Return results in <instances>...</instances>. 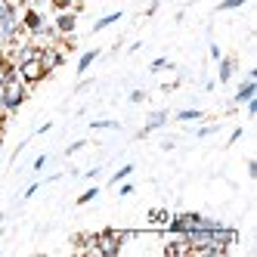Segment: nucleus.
I'll use <instances>...</instances> for the list:
<instances>
[{"label": "nucleus", "instance_id": "nucleus-13", "mask_svg": "<svg viewBox=\"0 0 257 257\" xmlns=\"http://www.w3.org/2000/svg\"><path fill=\"white\" fill-rule=\"evenodd\" d=\"M232 71H235V59H223V56H220V81H229L232 78Z\"/></svg>", "mask_w": 257, "mask_h": 257}, {"label": "nucleus", "instance_id": "nucleus-12", "mask_svg": "<svg viewBox=\"0 0 257 257\" xmlns=\"http://www.w3.org/2000/svg\"><path fill=\"white\" fill-rule=\"evenodd\" d=\"M168 220H171V214L164 208H152L149 211V223H155V226H168Z\"/></svg>", "mask_w": 257, "mask_h": 257}, {"label": "nucleus", "instance_id": "nucleus-17", "mask_svg": "<svg viewBox=\"0 0 257 257\" xmlns=\"http://www.w3.org/2000/svg\"><path fill=\"white\" fill-rule=\"evenodd\" d=\"M131 174H134V164H124V168H118V171H115L112 183H121V180H127V177H131Z\"/></svg>", "mask_w": 257, "mask_h": 257}, {"label": "nucleus", "instance_id": "nucleus-8", "mask_svg": "<svg viewBox=\"0 0 257 257\" xmlns=\"http://www.w3.org/2000/svg\"><path fill=\"white\" fill-rule=\"evenodd\" d=\"M53 28H56L59 34H71V31H75V13H59Z\"/></svg>", "mask_w": 257, "mask_h": 257}, {"label": "nucleus", "instance_id": "nucleus-20", "mask_svg": "<svg viewBox=\"0 0 257 257\" xmlns=\"http://www.w3.org/2000/svg\"><path fill=\"white\" fill-rule=\"evenodd\" d=\"M96 195H99V189H87V192H84V195L78 198V205H87V201H93Z\"/></svg>", "mask_w": 257, "mask_h": 257}, {"label": "nucleus", "instance_id": "nucleus-3", "mask_svg": "<svg viewBox=\"0 0 257 257\" xmlns=\"http://www.w3.org/2000/svg\"><path fill=\"white\" fill-rule=\"evenodd\" d=\"M137 232L134 229H102L96 235V251L105 254V257H115L121 251V245L127 242V238H134Z\"/></svg>", "mask_w": 257, "mask_h": 257}, {"label": "nucleus", "instance_id": "nucleus-7", "mask_svg": "<svg viewBox=\"0 0 257 257\" xmlns=\"http://www.w3.org/2000/svg\"><path fill=\"white\" fill-rule=\"evenodd\" d=\"M22 28H25V31H31V34H41V31H44V19H41V13L34 10V7H28V10H25Z\"/></svg>", "mask_w": 257, "mask_h": 257}, {"label": "nucleus", "instance_id": "nucleus-16", "mask_svg": "<svg viewBox=\"0 0 257 257\" xmlns=\"http://www.w3.org/2000/svg\"><path fill=\"white\" fill-rule=\"evenodd\" d=\"M10 16H16V7L10 4V0H0V22L10 19Z\"/></svg>", "mask_w": 257, "mask_h": 257}, {"label": "nucleus", "instance_id": "nucleus-21", "mask_svg": "<svg viewBox=\"0 0 257 257\" xmlns=\"http://www.w3.org/2000/svg\"><path fill=\"white\" fill-rule=\"evenodd\" d=\"M161 68H171V62L168 59H155L152 62V71H161Z\"/></svg>", "mask_w": 257, "mask_h": 257}, {"label": "nucleus", "instance_id": "nucleus-6", "mask_svg": "<svg viewBox=\"0 0 257 257\" xmlns=\"http://www.w3.org/2000/svg\"><path fill=\"white\" fill-rule=\"evenodd\" d=\"M251 96H257V71H248V78L242 81V87L235 90V102H248Z\"/></svg>", "mask_w": 257, "mask_h": 257}, {"label": "nucleus", "instance_id": "nucleus-15", "mask_svg": "<svg viewBox=\"0 0 257 257\" xmlns=\"http://www.w3.org/2000/svg\"><path fill=\"white\" fill-rule=\"evenodd\" d=\"M201 118V108H183L177 112V121H198Z\"/></svg>", "mask_w": 257, "mask_h": 257}, {"label": "nucleus", "instance_id": "nucleus-14", "mask_svg": "<svg viewBox=\"0 0 257 257\" xmlns=\"http://www.w3.org/2000/svg\"><path fill=\"white\" fill-rule=\"evenodd\" d=\"M118 19H121V13H108V16H102V19H96L93 31H102V28H108V25H115Z\"/></svg>", "mask_w": 257, "mask_h": 257}, {"label": "nucleus", "instance_id": "nucleus-26", "mask_svg": "<svg viewBox=\"0 0 257 257\" xmlns=\"http://www.w3.org/2000/svg\"><path fill=\"white\" fill-rule=\"evenodd\" d=\"M0 146H4V127H0Z\"/></svg>", "mask_w": 257, "mask_h": 257}, {"label": "nucleus", "instance_id": "nucleus-4", "mask_svg": "<svg viewBox=\"0 0 257 257\" xmlns=\"http://www.w3.org/2000/svg\"><path fill=\"white\" fill-rule=\"evenodd\" d=\"M16 71H19V78L25 81V84H38L47 71H44V65H41V59H28V62H22V65H16Z\"/></svg>", "mask_w": 257, "mask_h": 257}, {"label": "nucleus", "instance_id": "nucleus-2", "mask_svg": "<svg viewBox=\"0 0 257 257\" xmlns=\"http://www.w3.org/2000/svg\"><path fill=\"white\" fill-rule=\"evenodd\" d=\"M198 226L211 229V226H217V220L201 217V214H177V217L168 220V232H171V235H186V232H192V229H198Z\"/></svg>", "mask_w": 257, "mask_h": 257}, {"label": "nucleus", "instance_id": "nucleus-10", "mask_svg": "<svg viewBox=\"0 0 257 257\" xmlns=\"http://www.w3.org/2000/svg\"><path fill=\"white\" fill-rule=\"evenodd\" d=\"M164 254H171V257H180V254H189V242L183 235H177V242H171L168 248H164Z\"/></svg>", "mask_w": 257, "mask_h": 257}, {"label": "nucleus", "instance_id": "nucleus-1", "mask_svg": "<svg viewBox=\"0 0 257 257\" xmlns=\"http://www.w3.org/2000/svg\"><path fill=\"white\" fill-rule=\"evenodd\" d=\"M28 96V84L19 78V75H13L4 81V87H0V105L7 108V112H16Z\"/></svg>", "mask_w": 257, "mask_h": 257}, {"label": "nucleus", "instance_id": "nucleus-5", "mask_svg": "<svg viewBox=\"0 0 257 257\" xmlns=\"http://www.w3.org/2000/svg\"><path fill=\"white\" fill-rule=\"evenodd\" d=\"M62 56H65V50H62V47H44L38 59H41L44 71H47V75H50V71L56 68V65H62Z\"/></svg>", "mask_w": 257, "mask_h": 257}, {"label": "nucleus", "instance_id": "nucleus-19", "mask_svg": "<svg viewBox=\"0 0 257 257\" xmlns=\"http://www.w3.org/2000/svg\"><path fill=\"white\" fill-rule=\"evenodd\" d=\"M242 4H248V0H223V4H220L217 10H220V13H226V10H238Z\"/></svg>", "mask_w": 257, "mask_h": 257}, {"label": "nucleus", "instance_id": "nucleus-18", "mask_svg": "<svg viewBox=\"0 0 257 257\" xmlns=\"http://www.w3.org/2000/svg\"><path fill=\"white\" fill-rule=\"evenodd\" d=\"M90 127H93V131H118V121H93V124H90Z\"/></svg>", "mask_w": 257, "mask_h": 257}, {"label": "nucleus", "instance_id": "nucleus-24", "mask_svg": "<svg viewBox=\"0 0 257 257\" xmlns=\"http://www.w3.org/2000/svg\"><path fill=\"white\" fill-rule=\"evenodd\" d=\"M118 192H121V195H131V192H134V183H124V186H121Z\"/></svg>", "mask_w": 257, "mask_h": 257}, {"label": "nucleus", "instance_id": "nucleus-22", "mask_svg": "<svg viewBox=\"0 0 257 257\" xmlns=\"http://www.w3.org/2000/svg\"><path fill=\"white\" fill-rule=\"evenodd\" d=\"M245 105H248V115H257V96H251Z\"/></svg>", "mask_w": 257, "mask_h": 257}, {"label": "nucleus", "instance_id": "nucleus-23", "mask_svg": "<svg viewBox=\"0 0 257 257\" xmlns=\"http://www.w3.org/2000/svg\"><path fill=\"white\" fill-rule=\"evenodd\" d=\"M143 99H146L143 90H134V93H131V102H143Z\"/></svg>", "mask_w": 257, "mask_h": 257}, {"label": "nucleus", "instance_id": "nucleus-11", "mask_svg": "<svg viewBox=\"0 0 257 257\" xmlns=\"http://www.w3.org/2000/svg\"><path fill=\"white\" fill-rule=\"evenodd\" d=\"M96 56H99V50H87V53H84V56L78 59V75H84V71H87L90 65H93V62H96Z\"/></svg>", "mask_w": 257, "mask_h": 257}, {"label": "nucleus", "instance_id": "nucleus-25", "mask_svg": "<svg viewBox=\"0 0 257 257\" xmlns=\"http://www.w3.org/2000/svg\"><path fill=\"white\" fill-rule=\"evenodd\" d=\"M38 186H41V183H31V186H28V189H25V198H31V195H34V192H38Z\"/></svg>", "mask_w": 257, "mask_h": 257}, {"label": "nucleus", "instance_id": "nucleus-9", "mask_svg": "<svg viewBox=\"0 0 257 257\" xmlns=\"http://www.w3.org/2000/svg\"><path fill=\"white\" fill-rule=\"evenodd\" d=\"M164 121H168V112H152V115H149V121H146V127L140 131V137H149L152 131H158Z\"/></svg>", "mask_w": 257, "mask_h": 257}]
</instances>
